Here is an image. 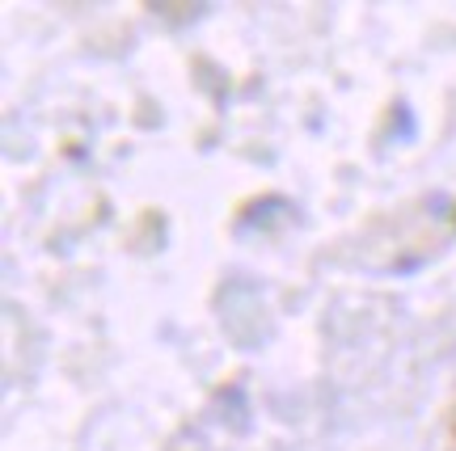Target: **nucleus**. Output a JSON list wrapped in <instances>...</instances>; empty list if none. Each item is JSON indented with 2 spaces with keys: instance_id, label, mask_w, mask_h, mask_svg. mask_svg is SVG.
I'll return each instance as SVG.
<instances>
[]
</instances>
